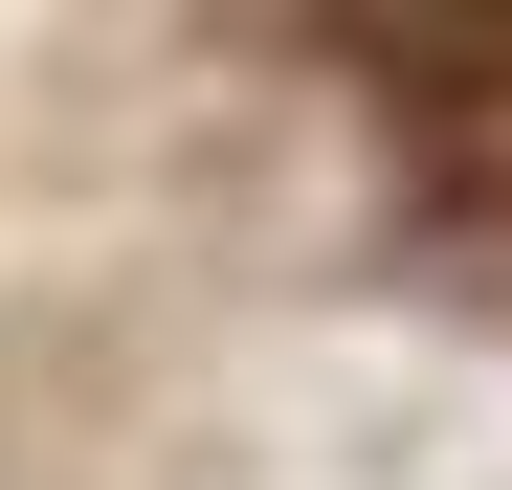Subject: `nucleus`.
Returning <instances> with one entry per match:
<instances>
[{"mask_svg": "<svg viewBox=\"0 0 512 490\" xmlns=\"http://www.w3.org/2000/svg\"><path fill=\"white\" fill-rule=\"evenodd\" d=\"M334 45H357V67H401L423 112H490V90H512V23H401V0H357Z\"/></svg>", "mask_w": 512, "mask_h": 490, "instance_id": "1", "label": "nucleus"}]
</instances>
